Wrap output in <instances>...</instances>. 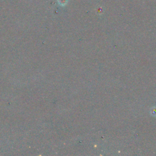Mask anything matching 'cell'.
Instances as JSON below:
<instances>
[{
  "instance_id": "6da1fadb",
  "label": "cell",
  "mask_w": 156,
  "mask_h": 156,
  "mask_svg": "<svg viewBox=\"0 0 156 156\" xmlns=\"http://www.w3.org/2000/svg\"><path fill=\"white\" fill-rule=\"evenodd\" d=\"M58 2H59V4L61 6H64L66 4V2H67V0H58Z\"/></svg>"
}]
</instances>
